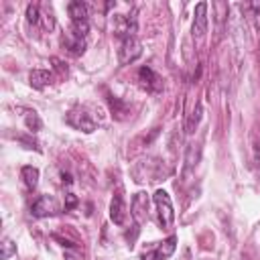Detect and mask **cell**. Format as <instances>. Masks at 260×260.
I'll return each instance as SVG.
<instances>
[{
    "label": "cell",
    "mask_w": 260,
    "mask_h": 260,
    "mask_svg": "<svg viewBox=\"0 0 260 260\" xmlns=\"http://www.w3.org/2000/svg\"><path fill=\"white\" fill-rule=\"evenodd\" d=\"M140 55H142V45H140V41H138L136 37L122 39V45H120V49H118V61H120L122 65L136 61Z\"/></svg>",
    "instance_id": "obj_2"
},
{
    "label": "cell",
    "mask_w": 260,
    "mask_h": 260,
    "mask_svg": "<svg viewBox=\"0 0 260 260\" xmlns=\"http://www.w3.org/2000/svg\"><path fill=\"white\" fill-rule=\"evenodd\" d=\"M12 254H16V246L12 244V240L4 238V240H2V254H0V258H2V260H8Z\"/></svg>",
    "instance_id": "obj_18"
},
{
    "label": "cell",
    "mask_w": 260,
    "mask_h": 260,
    "mask_svg": "<svg viewBox=\"0 0 260 260\" xmlns=\"http://www.w3.org/2000/svg\"><path fill=\"white\" fill-rule=\"evenodd\" d=\"M24 124H26V128H28L30 132H39V130H41V126H43V122H41L39 114H37V112H32V110L24 112Z\"/></svg>",
    "instance_id": "obj_17"
},
{
    "label": "cell",
    "mask_w": 260,
    "mask_h": 260,
    "mask_svg": "<svg viewBox=\"0 0 260 260\" xmlns=\"http://www.w3.org/2000/svg\"><path fill=\"white\" fill-rule=\"evenodd\" d=\"M114 32L122 39H128V37H134L136 32V16L132 14H120L114 18Z\"/></svg>",
    "instance_id": "obj_4"
},
{
    "label": "cell",
    "mask_w": 260,
    "mask_h": 260,
    "mask_svg": "<svg viewBox=\"0 0 260 260\" xmlns=\"http://www.w3.org/2000/svg\"><path fill=\"white\" fill-rule=\"evenodd\" d=\"M20 175H22V181H24L28 191H32L39 185V169L37 167H22Z\"/></svg>",
    "instance_id": "obj_13"
},
{
    "label": "cell",
    "mask_w": 260,
    "mask_h": 260,
    "mask_svg": "<svg viewBox=\"0 0 260 260\" xmlns=\"http://www.w3.org/2000/svg\"><path fill=\"white\" fill-rule=\"evenodd\" d=\"M57 211V203L49 197V195H41L35 203H32V207H30V213L35 215V217H49V215H53Z\"/></svg>",
    "instance_id": "obj_6"
},
{
    "label": "cell",
    "mask_w": 260,
    "mask_h": 260,
    "mask_svg": "<svg viewBox=\"0 0 260 260\" xmlns=\"http://www.w3.org/2000/svg\"><path fill=\"white\" fill-rule=\"evenodd\" d=\"M154 205H156V211H158V221H160V225H162L165 230L171 228L173 221H175V211H173V203H171L169 193L162 191V189H158V191L154 193Z\"/></svg>",
    "instance_id": "obj_1"
},
{
    "label": "cell",
    "mask_w": 260,
    "mask_h": 260,
    "mask_svg": "<svg viewBox=\"0 0 260 260\" xmlns=\"http://www.w3.org/2000/svg\"><path fill=\"white\" fill-rule=\"evenodd\" d=\"M138 81L146 91H160L162 89V81L160 77L150 69V67H140L138 69Z\"/></svg>",
    "instance_id": "obj_5"
},
{
    "label": "cell",
    "mask_w": 260,
    "mask_h": 260,
    "mask_svg": "<svg viewBox=\"0 0 260 260\" xmlns=\"http://www.w3.org/2000/svg\"><path fill=\"white\" fill-rule=\"evenodd\" d=\"M132 217L142 223L148 219V197L146 193H136L132 199Z\"/></svg>",
    "instance_id": "obj_8"
},
{
    "label": "cell",
    "mask_w": 260,
    "mask_h": 260,
    "mask_svg": "<svg viewBox=\"0 0 260 260\" xmlns=\"http://www.w3.org/2000/svg\"><path fill=\"white\" fill-rule=\"evenodd\" d=\"M175 248H177V238L175 236H169L158 248H156V254H158V260H162V258H169L173 252H175Z\"/></svg>",
    "instance_id": "obj_16"
},
{
    "label": "cell",
    "mask_w": 260,
    "mask_h": 260,
    "mask_svg": "<svg viewBox=\"0 0 260 260\" xmlns=\"http://www.w3.org/2000/svg\"><path fill=\"white\" fill-rule=\"evenodd\" d=\"M53 81V75L49 73V71H45V69H35V71H30V75H28V83L35 87V89H43L45 85H49Z\"/></svg>",
    "instance_id": "obj_12"
},
{
    "label": "cell",
    "mask_w": 260,
    "mask_h": 260,
    "mask_svg": "<svg viewBox=\"0 0 260 260\" xmlns=\"http://www.w3.org/2000/svg\"><path fill=\"white\" fill-rule=\"evenodd\" d=\"M207 32V4L199 2L195 6V18H193V37L201 39Z\"/></svg>",
    "instance_id": "obj_7"
},
{
    "label": "cell",
    "mask_w": 260,
    "mask_h": 260,
    "mask_svg": "<svg viewBox=\"0 0 260 260\" xmlns=\"http://www.w3.org/2000/svg\"><path fill=\"white\" fill-rule=\"evenodd\" d=\"M75 205H77V199H75V195H73V193H67V205H65V207H67V209H73Z\"/></svg>",
    "instance_id": "obj_20"
},
{
    "label": "cell",
    "mask_w": 260,
    "mask_h": 260,
    "mask_svg": "<svg viewBox=\"0 0 260 260\" xmlns=\"http://www.w3.org/2000/svg\"><path fill=\"white\" fill-rule=\"evenodd\" d=\"M110 217H112V221L118 223V225L124 223V219H126V205H124L122 195H114V199H112V203H110Z\"/></svg>",
    "instance_id": "obj_9"
},
{
    "label": "cell",
    "mask_w": 260,
    "mask_h": 260,
    "mask_svg": "<svg viewBox=\"0 0 260 260\" xmlns=\"http://www.w3.org/2000/svg\"><path fill=\"white\" fill-rule=\"evenodd\" d=\"M156 258H158L156 250H152V252H148V254H144V256H142V260H156Z\"/></svg>",
    "instance_id": "obj_21"
},
{
    "label": "cell",
    "mask_w": 260,
    "mask_h": 260,
    "mask_svg": "<svg viewBox=\"0 0 260 260\" xmlns=\"http://www.w3.org/2000/svg\"><path fill=\"white\" fill-rule=\"evenodd\" d=\"M39 6L37 4H28L26 6V20H28V24H37L39 22Z\"/></svg>",
    "instance_id": "obj_19"
},
{
    "label": "cell",
    "mask_w": 260,
    "mask_h": 260,
    "mask_svg": "<svg viewBox=\"0 0 260 260\" xmlns=\"http://www.w3.org/2000/svg\"><path fill=\"white\" fill-rule=\"evenodd\" d=\"M67 10H69V16H71V22H87L89 8H87L85 2H69Z\"/></svg>",
    "instance_id": "obj_11"
},
{
    "label": "cell",
    "mask_w": 260,
    "mask_h": 260,
    "mask_svg": "<svg viewBox=\"0 0 260 260\" xmlns=\"http://www.w3.org/2000/svg\"><path fill=\"white\" fill-rule=\"evenodd\" d=\"M61 43H63V47H65L69 53H73V55H81V53L85 51V41L79 39V37H75L71 30L65 32V37L61 39Z\"/></svg>",
    "instance_id": "obj_10"
},
{
    "label": "cell",
    "mask_w": 260,
    "mask_h": 260,
    "mask_svg": "<svg viewBox=\"0 0 260 260\" xmlns=\"http://www.w3.org/2000/svg\"><path fill=\"white\" fill-rule=\"evenodd\" d=\"M61 177H63V183L71 185V175H67V173H61Z\"/></svg>",
    "instance_id": "obj_22"
},
{
    "label": "cell",
    "mask_w": 260,
    "mask_h": 260,
    "mask_svg": "<svg viewBox=\"0 0 260 260\" xmlns=\"http://www.w3.org/2000/svg\"><path fill=\"white\" fill-rule=\"evenodd\" d=\"M201 114H203V106H201V102H197V104H195V110L191 112V116H189L187 122H185V132H187V134H193V132H195V128H197V124H199V120H201Z\"/></svg>",
    "instance_id": "obj_14"
},
{
    "label": "cell",
    "mask_w": 260,
    "mask_h": 260,
    "mask_svg": "<svg viewBox=\"0 0 260 260\" xmlns=\"http://www.w3.org/2000/svg\"><path fill=\"white\" fill-rule=\"evenodd\" d=\"M67 124L73 126L75 130H83V132H93L95 130V122L89 118V114L81 108H73L67 114Z\"/></svg>",
    "instance_id": "obj_3"
},
{
    "label": "cell",
    "mask_w": 260,
    "mask_h": 260,
    "mask_svg": "<svg viewBox=\"0 0 260 260\" xmlns=\"http://www.w3.org/2000/svg\"><path fill=\"white\" fill-rule=\"evenodd\" d=\"M108 104H110V112H112V116H114V118H118V120H122V118H124V114L128 112L126 104H124L122 100L114 98V95H108Z\"/></svg>",
    "instance_id": "obj_15"
}]
</instances>
